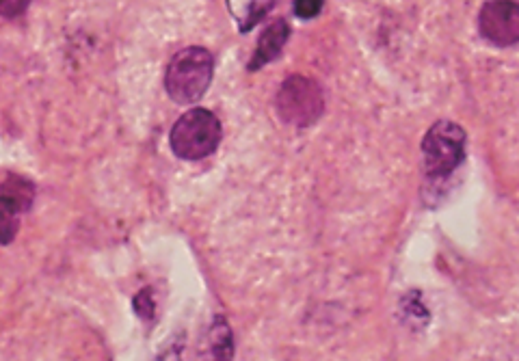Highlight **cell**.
I'll return each mask as SVG.
<instances>
[{"mask_svg": "<svg viewBox=\"0 0 519 361\" xmlns=\"http://www.w3.org/2000/svg\"><path fill=\"white\" fill-rule=\"evenodd\" d=\"M215 76V59L202 46L182 48L173 55L165 72L167 96L182 106L197 104Z\"/></svg>", "mask_w": 519, "mask_h": 361, "instance_id": "cell-1", "label": "cell"}, {"mask_svg": "<svg viewBox=\"0 0 519 361\" xmlns=\"http://www.w3.org/2000/svg\"><path fill=\"white\" fill-rule=\"evenodd\" d=\"M223 139V126L219 117L197 106L186 111L169 132V147L180 160H204L217 152Z\"/></svg>", "mask_w": 519, "mask_h": 361, "instance_id": "cell-2", "label": "cell"}, {"mask_svg": "<svg viewBox=\"0 0 519 361\" xmlns=\"http://www.w3.org/2000/svg\"><path fill=\"white\" fill-rule=\"evenodd\" d=\"M465 154H468V135L450 119H439L422 139V158L429 178L442 180L452 176L463 165Z\"/></svg>", "mask_w": 519, "mask_h": 361, "instance_id": "cell-3", "label": "cell"}, {"mask_svg": "<svg viewBox=\"0 0 519 361\" xmlns=\"http://www.w3.org/2000/svg\"><path fill=\"white\" fill-rule=\"evenodd\" d=\"M275 111L284 124L308 128L325 113L323 87L308 76H288L275 96Z\"/></svg>", "mask_w": 519, "mask_h": 361, "instance_id": "cell-4", "label": "cell"}, {"mask_svg": "<svg viewBox=\"0 0 519 361\" xmlns=\"http://www.w3.org/2000/svg\"><path fill=\"white\" fill-rule=\"evenodd\" d=\"M478 31L498 48L515 46L519 42V7L515 0H487L478 13Z\"/></svg>", "mask_w": 519, "mask_h": 361, "instance_id": "cell-5", "label": "cell"}, {"mask_svg": "<svg viewBox=\"0 0 519 361\" xmlns=\"http://www.w3.org/2000/svg\"><path fill=\"white\" fill-rule=\"evenodd\" d=\"M288 37H290V26L282 18L266 26V29L260 35V39H258L254 57H251V61H249V72H256V70L264 68L266 63H271L273 59L282 55Z\"/></svg>", "mask_w": 519, "mask_h": 361, "instance_id": "cell-6", "label": "cell"}, {"mask_svg": "<svg viewBox=\"0 0 519 361\" xmlns=\"http://www.w3.org/2000/svg\"><path fill=\"white\" fill-rule=\"evenodd\" d=\"M273 0H230V9L238 20V29L247 33L269 13Z\"/></svg>", "mask_w": 519, "mask_h": 361, "instance_id": "cell-7", "label": "cell"}, {"mask_svg": "<svg viewBox=\"0 0 519 361\" xmlns=\"http://www.w3.org/2000/svg\"><path fill=\"white\" fill-rule=\"evenodd\" d=\"M20 219L22 212L13 204H9L7 199L0 197V245L13 243V238L18 236L20 230Z\"/></svg>", "mask_w": 519, "mask_h": 361, "instance_id": "cell-8", "label": "cell"}, {"mask_svg": "<svg viewBox=\"0 0 519 361\" xmlns=\"http://www.w3.org/2000/svg\"><path fill=\"white\" fill-rule=\"evenodd\" d=\"M210 344H212V351H215V357H219V359H230L232 357V333H230V327L223 318L215 320Z\"/></svg>", "mask_w": 519, "mask_h": 361, "instance_id": "cell-9", "label": "cell"}, {"mask_svg": "<svg viewBox=\"0 0 519 361\" xmlns=\"http://www.w3.org/2000/svg\"><path fill=\"white\" fill-rule=\"evenodd\" d=\"M323 7H325V0H295L292 11H295V16L301 20H312L323 11Z\"/></svg>", "mask_w": 519, "mask_h": 361, "instance_id": "cell-10", "label": "cell"}, {"mask_svg": "<svg viewBox=\"0 0 519 361\" xmlns=\"http://www.w3.org/2000/svg\"><path fill=\"white\" fill-rule=\"evenodd\" d=\"M31 0H0V16L11 20V18H18L22 13L29 9Z\"/></svg>", "mask_w": 519, "mask_h": 361, "instance_id": "cell-11", "label": "cell"}, {"mask_svg": "<svg viewBox=\"0 0 519 361\" xmlns=\"http://www.w3.org/2000/svg\"><path fill=\"white\" fill-rule=\"evenodd\" d=\"M135 310L139 316L143 318H150L152 312H154V301H152V294H150V288L141 290L137 297H135Z\"/></svg>", "mask_w": 519, "mask_h": 361, "instance_id": "cell-12", "label": "cell"}]
</instances>
